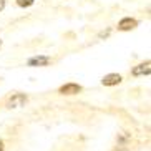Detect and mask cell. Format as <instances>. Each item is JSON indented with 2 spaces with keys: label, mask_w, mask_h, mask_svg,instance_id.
I'll list each match as a JSON object with an SVG mask.
<instances>
[{
  "label": "cell",
  "mask_w": 151,
  "mask_h": 151,
  "mask_svg": "<svg viewBox=\"0 0 151 151\" xmlns=\"http://www.w3.org/2000/svg\"><path fill=\"white\" fill-rule=\"evenodd\" d=\"M25 103H27V96H25V95L15 93L14 96L7 101V108H10V110H12V108H20V106H23Z\"/></svg>",
  "instance_id": "cell-1"
},
{
  "label": "cell",
  "mask_w": 151,
  "mask_h": 151,
  "mask_svg": "<svg viewBox=\"0 0 151 151\" xmlns=\"http://www.w3.org/2000/svg\"><path fill=\"white\" fill-rule=\"evenodd\" d=\"M80 91H81V86L76 83H67L60 88V93L62 95H76V93H80Z\"/></svg>",
  "instance_id": "cell-2"
},
{
  "label": "cell",
  "mask_w": 151,
  "mask_h": 151,
  "mask_svg": "<svg viewBox=\"0 0 151 151\" xmlns=\"http://www.w3.org/2000/svg\"><path fill=\"white\" fill-rule=\"evenodd\" d=\"M138 25V22L134 20V18H123L120 23H118V30H121V32H128V30H133L134 27Z\"/></svg>",
  "instance_id": "cell-3"
},
{
  "label": "cell",
  "mask_w": 151,
  "mask_h": 151,
  "mask_svg": "<svg viewBox=\"0 0 151 151\" xmlns=\"http://www.w3.org/2000/svg\"><path fill=\"white\" fill-rule=\"evenodd\" d=\"M150 71H151V63L145 62V63H141V65L134 67L131 73H133L134 76H141V75H150Z\"/></svg>",
  "instance_id": "cell-4"
},
{
  "label": "cell",
  "mask_w": 151,
  "mask_h": 151,
  "mask_svg": "<svg viewBox=\"0 0 151 151\" xmlns=\"http://www.w3.org/2000/svg\"><path fill=\"white\" fill-rule=\"evenodd\" d=\"M101 81H103L105 86H115V85L121 83V76L118 75V73H110V75H106Z\"/></svg>",
  "instance_id": "cell-5"
},
{
  "label": "cell",
  "mask_w": 151,
  "mask_h": 151,
  "mask_svg": "<svg viewBox=\"0 0 151 151\" xmlns=\"http://www.w3.org/2000/svg\"><path fill=\"white\" fill-rule=\"evenodd\" d=\"M52 62L48 57H33L28 60V65L30 67H45V65H48Z\"/></svg>",
  "instance_id": "cell-6"
},
{
  "label": "cell",
  "mask_w": 151,
  "mask_h": 151,
  "mask_svg": "<svg viewBox=\"0 0 151 151\" xmlns=\"http://www.w3.org/2000/svg\"><path fill=\"white\" fill-rule=\"evenodd\" d=\"M33 2H35V0H17V4L20 5V7H30Z\"/></svg>",
  "instance_id": "cell-7"
},
{
  "label": "cell",
  "mask_w": 151,
  "mask_h": 151,
  "mask_svg": "<svg viewBox=\"0 0 151 151\" xmlns=\"http://www.w3.org/2000/svg\"><path fill=\"white\" fill-rule=\"evenodd\" d=\"M4 7H5V0H0V12L4 10Z\"/></svg>",
  "instance_id": "cell-8"
},
{
  "label": "cell",
  "mask_w": 151,
  "mask_h": 151,
  "mask_svg": "<svg viewBox=\"0 0 151 151\" xmlns=\"http://www.w3.org/2000/svg\"><path fill=\"white\" fill-rule=\"evenodd\" d=\"M0 151H4V141L0 139Z\"/></svg>",
  "instance_id": "cell-9"
},
{
  "label": "cell",
  "mask_w": 151,
  "mask_h": 151,
  "mask_svg": "<svg viewBox=\"0 0 151 151\" xmlns=\"http://www.w3.org/2000/svg\"><path fill=\"white\" fill-rule=\"evenodd\" d=\"M0 47H2V40H0Z\"/></svg>",
  "instance_id": "cell-10"
}]
</instances>
